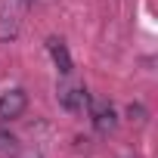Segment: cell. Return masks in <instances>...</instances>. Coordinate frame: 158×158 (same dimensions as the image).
<instances>
[{
    "instance_id": "1",
    "label": "cell",
    "mask_w": 158,
    "mask_h": 158,
    "mask_svg": "<svg viewBox=\"0 0 158 158\" xmlns=\"http://www.w3.org/2000/svg\"><path fill=\"white\" fill-rule=\"evenodd\" d=\"M87 112H90V121H93L96 133H112V130L118 127V115H115V109H112L109 99L90 96V99H87Z\"/></svg>"
},
{
    "instance_id": "2",
    "label": "cell",
    "mask_w": 158,
    "mask_h": 158,
    "mask_svg": "<svg viewBox=\"0 0 158 158\" xmlns=\"http://www.w3.org/2000/svg\"><path fill=\"white\" fill-rule=\"evenodd\" d=\"M25 109H28V96L22 87H13L0 96V121H16L25 115Z\"/></svg>"
},
{
    "instance_id": "5",
    "label": "cell",
    "mask_w": 158,
    "mask_h": 158,
    "mask_svg": "<svg viewBox=\"0 0 158 158\" xmlns=\"http://www.w3.org/2000/svg\"><path fill=\"white\" fill-rule=\"evenodd\" d=\"M19 152V139L10 130H0V158H13Z\"/></svg>"
},
{
    "instance_id": "3",
    "label": "cell",
    "mask_w": 158,
    "mask_h": 158,
    "mask_svg": "<svg viewBox=\"0 0 158 158\" xmlns=\"http://www.w3.org/2000/svg\"><path fill=\"white\" fill-rule=\"evenodd\" d=\"M87 99H90V93H87L84 87H62V90H59V102H62L68 112H84V109H87Z\"/></svg>"
},
{
    "instance_id": "7",
    "label": "cell",
    "mask_w": 158,
    "mask_h": 158,
    "mask_svg": "<svg viewBox=\"0 0 158 158\" xmlns=\"http://www.w3.org/2000/svg\"><path fill=\"white\" fill-rule=\"evenodd\" d=\"M19 3H25V6H28V3H34V0H19Z\"/></svg>"
},
{
    "instance_id": "6",
    "label": "cell",
    "mask_w": 158,
    "mask_h": 158,
    "mask_svg": "<svg viewBox=\"0 0 158 158\" xmlns=\"http://www.w3.org/2000/svg\"><path fill=\"white\" fill-rule=\"evenodd\" d=\"M13 158H40V152H16Z\"/></svg>"
},
{
    "instance_id": "4",
    "label": "cell",
    "mask_w": 158,
    "mask_h": 158,
    "mask_svg": "<svg viewBox=\"0 0 158 158\" xmlns=\"http://www.w3.org/2000/svg\"><path fill=\"white\" fill-rule=\"evenodd\" d=\"M47 47H50V53H53V62H56V68H59L62 74H68V71H71V59H68V50H65V44H62V40H56V37H50V40H47Z\"/></svg>"
}]
</instances>
